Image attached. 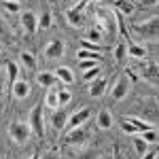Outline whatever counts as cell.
<instances>
[{
    "mask_svg": "<svg viewBox=\"0 0 159 159\" xmlns=\"http://www.w3.org/2000/svg\"><path fill=\"white\" fill-rule=\"evenodd\" d=\"M66 121H68V112H66L64 108L61 110L57 108L55 112H53V117H51V125H53L57 132H64V129H66Z\"/></svg>",
    "mask_w": 159,
    "mask_h": 159,
    "instance_id": "2e32d148",
    "label": "cell"
},
{
    "mask_svg": "<svg viewBox=\"0 0 159 159\" xmlns=\"http://www.w3.org/2000/svg\"><path fill=\"white\" fill-rule=\"evenodd\" d=\"M74 2H76V0H74Z\"/></svg>",
    "mask_w": 159,
    "mask_h": 159,
    "instance_id": "7bdbcfd3",
    "label": "cell"
},
{
    "mask_svg": "<svg viewBox=\"0 0 159 159\" xmlns=\"http://www.w3.org/2000/svg\"><path fill=\"white\" fill-rule=\"evenodd\" d=\"M28 125L30 129L38 136V138H45V119H43V102H38L32 106L30 115H28Z\"/></svg>",
    "mask_w": 159,
    "mask_h": 159,
    "instance_id": "5b68a950",
    "label": "cell"
},
{
    "mask_svg": "<svg viewBox=\"0 0 159 159\" xmlns=\"http://www.w3.org/2000/svg\"><path fill=\"white\" fill-rule=\"evenodd\" d=\"M79 60H96V61H102V53H93V51H85V49H79L76 53Z\"/></svg>",
    "mask_w": 159,
    "mask_h": 159,
    "instance_id": "f1b7e54d",
    "label": "cell"
},
{
    "mask_svg": "<svg viewBox=\"0 0 159 159\" xmlns=\"http://www.w3.org/2000/svg\"><path fill=\"white\" fill-rule=\"evenodd\" d=\"M140 138L147 142V144H157V129H144Z\"/></svg>",
    "mask_w": 159,
    "mask_h": 159,
    "instance_id": "1f68e13d",
    "label": "cell"
},
{
    "mask_svg": "<svg viewBox=\"0 0 159 159\" xmlns=\"http://www.w3.org/2000/svg\"><path fill=\"white\" fill-rule=\"evenodd\" d=\"M89 140H91V132L87 129L85 125H79V127H72V129H66V134H64V144L70 147V148L87 147Z\"/></svg>",
    "mask_w": 159,
    "mask_h": 159,
    "instance_id": "7a4b0ae2",
    "label": "cell"
},
{
    "mask_svg": "<svg viewBox=\"0 0 159 159\" xmlns=\"http://www.w3.org/2000/svg\"><path fill=\"white\" fill-rule=\"evenodd\" d=\"M91 115H93V110L89 108V106H83V108H76L74 112L68 115V121H66V129H72V127H79V125H85L89 119H91ZM64 129V132H66Z\"/></svg>",
    "mask_w": 159,
    "mask_h": 159,
    "instance_id": "ba28073f",
    "label": "cell"
},
{
    "mask_svg": "<svg viewBox=\"0 0 159 159\" xmlns=\"http://www.w3.org/2000/svg\"><path fill=\"white\" fill-rule=\"evenodd\" d=\"M19 21H21V28L28 34H34L38 30V13L36 11H24L19 15Z\"/></svg>",
    "mask_w": 159,
    "mask_h": 159,
    "instance_id": "30bf717a",
    "label": "cell"
},
{
    "mask_svg": "<svg viewBox=\"0 0 159 159\" xmlns=\"http://www.w3.org/2000/svg\"><path fill=\"white\" fill-rule=\"evenodd\" d=\"M140 159H157V151H147L144 155H140Z\"/></svg>",
    "mask_w": 159,
    "mask_h": 159,
    "instance_id": "74e56055",
    "label": "cell"
},
{
    "mask_svg": "<svg viewBox=\"0 0 159 159\" xmlns=\"http://www.w3.org/2000/svg\"><path fill=\"white\" fill-rule=\"evenodd\" d=\"M119 125H121V132H123V134H129V136H136V134H138V129L134 127V123L129 121V119H121V123H119Z\"/></svg>",
    "mask_w": 159,
    "mask_h": 159,
    "instance_id": "836d02e7",
    "label": "cell"
},
{
    "mask_svg": "<svg viewBox=\"0 0 159 159\" xmlns=\"http://www.w3.org/2000/svg\"><path fill=\"white\" fill-rule=\"evenodd\" d=\"M66 21L72 28H81V25H85V15H83V11H76L74 7H70L66 11Z\"/></svg>",
    "mask_w": 159,
    "mask_h": 159,
    "instance_id": "5bb4252c",
    "label": "cell"
},
{
    "mask_svg": "<svg viewBox=\"0 0 159 159\" xmlns=\"http://www.w3.org/2000/svg\"><path fill=\"white\" fill-rule=\"evenodd\" d=\"M148 147H151V144H147V142H144L138 134L134 136V148H136V153H138V155H144V153L148 151Z\"/></svg>",
    "mask_w": 159,
    "mask_h": 159,
    "instance_id": "f546056e",
    "label": "cell"
},
{
    "mask_svg": "<svg viewBox=\"0 0 159 159\" xmlns=\"http://www.w3.org/2000/svg\"><path fill=\"white\" fill-rule=\"evenodd\" d=\"M100 72H102V66H93V68H89V70H83V81L89 83V81H93V79H98Z\"/></svg>",
    "mask_w": 159,
    "mask_h": 159,
    "instance_id": "83f0119b",
    "label": "cell"
},
{
    "mask_svg": "<svg viewBox=\"0 0 159 159\" xmlns=\"http://www.w3.org/2000/svg\"><path fill=\"white\" fill-rule=\"evenodd\" d=\"M40 159H61L55 151H49V153H45V155H40Z\"/></svg>",
    "mask_w": 159,
    "mask_h": 159,
    "instance_id": "8d00e7d4",
    "label": "cell"
},
{
    "mask_svg": "<svg viewBox=\"0 0 159 159\" xmlns=\"http://www.w3.org/2000/svg\"><path fill=\"white\" fill-rule=\"evenodd\" d=\"M2 93H4V83H2V79H0V98H2Z\"/></svg>",
    "mask_w": 159,
    "mask_h": 159,
    "instance_id": "f35d334b",
    "label": "cell"
},
{
    "mask_svg": "<svg viewBox=\"0 0 159 159\" xmlns=\"http://www.w3.org/2000/svg\"><path fill=\"white\" fill-rule=\"evenodd\" d=\"M115 7H117L121 13H125V15H132V13H134L132 0H115Z\"/></svg>",
    "mask_w": 159,
    "mask_h": 159,
    "instance_id": "4316f807",
    "label": "cell"
},
{
    "mask_svg": "<svg viewBox=\"0 0 159 159\" xmlns=\"http://www.w3.org/2000/svg\"><path fill=\"white\" fill-rule=\"evenodd\" d=\"M96 25L100 32H108V34H117V11L110 9H96Z\"/></svg>",
    "mask_w": 159,
    "mask_h": 159,
    "instance_id": "6da1fadb",
    "label": "cell"
},
{
    "mask_svg": "<svg viewBox=\"0 0 159 159\" xmlns=\"http://www.w3.org/2000/svg\"><path fill=\"white\" fill-rule=\"evenodd\" d=\"M0 55H2V49H0Z\"/></svg>",
    "mask_w": 159,
    "mask_h": 159,
    "instance_id": "b9f144b4",
    "label": "cell"
},
{
    "mask_svg": "<svg viewBox=\"0 0 159 159\" xmlns=\"http://www.w3.org/2000/svg\"><path fill=\"white\" fill-rule=\"evenodd\" d=\"M127 57L132 60H144L147 57V47L138 43H127Z\"/></svg>",
    "mask_w": 159,
    "mask_h": 159,
    "instance_id": "e0dca14e",
    "label": "cell"
},
{
    "mask_svg": "<svg viewBox=\"0 0 159 159\" xmlns=\"http://www.w3.org/2000/svg\"><path fill=\"white\" fill-rule=\"evenodd\" d=\"M85 40H89V43H96V45H100V40H102V32L98 30V25H93V28H89L85 32Z\"/></svg>",
    "mask_w": 159,
    "mask_h": 159,
    "instance_id": "d4e9b609",
    "label": "cell"
},
{
    "mask_svg": "<svg viewBox=\"0 0 159 159\" xmlns=\"http://www.w3.org/2000/svg\"><path fill=\"white\" fill-rule=\"evenodd\" d=\"M157 15H151L148 19L144 21H140V24H136L132 30H134L136 36H140L142 40H157Z\"/></svg>",
    "mask_w": 159,
    "mask_h": 159,
    "instance_id": "3957f363",
    "label": "cell"
},
{
    "mask_svg": "<svg viewBox=\"0 0 159 159\" xmlns=\"http://www.w3.org/2000/svg\"><path fill=\"white\" fill-rule=\"evenodd\" d=\"M19 61L24 64L28 70H34V68H36V55H34L32 51H21V53H19Z\"/></svg>",
    "mask_w": 159,
    "mask_h": 159,
    "instance_id": "7402d4cb",
    "label": "cell"
},
{
    "mask_svg": "<svg viewBox=\"0 0 159 159\" xmlns=\"http://www.w3.org/2000/svg\"><path fill=\"white\" fill-rule=\"evenodd\" d=\"M102 61H96V60H79V68L81 70H89V68H93V66H98Z\"/></svg>",
    "mask_w": 159,
    "mask_h": 159,
    "instance_id": "d590c367",
    "label": "cell"
},
{
    "mask_svg": "<svg viewBox=\"0 0 159 159\" xmlns=\"http://www.w3.org/2000/svg\"><path fill=\"white\" fill-rule=\"evenodd\" d=\"M4 72H7V81H9V83H15V81H17V79H19V66H17V61H7V64H4Z\"/></svg>",
    "mask_w": 159,
    "mask_h": 159,
    "instance_id": "d6986e66",
    "label": "cell"
},
{
    "mask_svg": "<svg viewBox=\"0 0 159 159\" xmlns=\"http://www.w3.org/2000/svg\"><path fill=\"white\" fill-rule=\"evenodd\" d=\"M36 83L40 87H45V89H53L60 81H57V76H55L53 72H49V70H40V72H36Z\"/></svg>",
    "mask_w": 159,
    "mask_h": 159,
    "instance_id": "4fadbf2b",
    "label": "cell"
},
{
    "mask_svg": "<svg viewBox=\"0 0 159 159\" xmlns=\"http://www.w3.org/2000/svg\"><path fill=\"white\" fill-rule=\"evenodd\" d=\"M30 136H32V129H30L28 121H11L9 123V138L15 144H19V147L25 144L30 140Z\"/></svg>",
    "mask_w": 159,
    "mask_h": 159,
    "instance_id": "277c9868",
    "label": "cell"
},
{
    "mask_svg": "<svg viewBox=\"0 0 159 159\" xmlns=\"http://www.w3.org/2000/svg\"><path fill=\"white\" fill-rule=\"evenodd\" d=\"M11 38H13L11 28H9V24L0 17V40H11Z\"/></svg>",
    "mask_w": 159,
    "mask_h": 159,
    "instance_id": "4dcf8cb0",
    "label": "cell"
},
{
    "mask_svg": "<svg viewBox=\"0 0 159 159\" xmlns=\"http://www.w3.org/2000/svg\"><path fill=\"white\" fill-rule=\"evenodd\" d=\"M51 25H53V17H51V11H49V9H45V11L38 15V28H43V30H49Z\"/></svg>",
    "mask_w": 159,
    "mask_h": 159,
    "instance_id": "cb8c5ba5",
    "label": "cell"
},
{
    "mask_svg": "<svg viewBox=\"0 0 159 159\" xmlns=\"http://www.w3.org/2000/svg\"><path fill=\"white\" fill-rule=\"evenodd\" d=\"M28 159H40V155H38V153H34V155H30Z\"/></svg>",
    "mask_w": 159,
    "mask_h": 159,
    "instance_id": "ab89813d",
    "label": "cell"
},
{
    "mask_svg": "<svg viewBox=\"0 0 159 159\" xmlns=\"http://www.w3.org/2000/svg\"><path fill=\"white\" fill-rule=\"evenodd\" d=\"M66 159H96V155L85 151V147H81L79 151H68L66 153Z\"/></svg>",
    "mask_w": 159,
    "mask_h": 159,
    "instance_id": "603a6c76",
    "label": "cell"
},
{
    "mask_svg": "<svg viewBox=\"0 0 159 159\" xmlns=\"http://www.w3.org/2000/svg\"><path fill=\"white\" fill-rule=\"evenodd\" d=\"M30 91H32V87H30V83H28L25 79H17L11 85V93H13L15 100H25L30 96Z\"/></svg>",
    "mask_w": 159,
    "mask_h": 159,
    "instance_id": "7c38bea8",
    "label": "cell"
},
{
    "mask_svg": "<svg viewBox=\"0 0 159 159\" xmlns=\"http://www.w3.org/2000/svg\"><path fill=\"white\" fill-rule=\"evenodd\" d=\"M108 93H110V100H115V102L125 100L127 93H129V79H127L125 74H119V76L115 79V83H112Z\"/></svg>",
    "mask_w": 159,
    "mask_h": 159,
    "instance_id": "8992f818",
    "label": "cell"
},
{
    "mask_svg": "<svg viewBox=\"0 0 159 159\" xmlns=\"http://www.w3.org/2000/svg\"><path fill=\"white\" fill-rule=\"evenodd\" d=\"M4 11H9V13H19V11H21L19 0H4Z\"/></svg>",
    "mask_w": 159,
    "mask_h": 159,
    "instance_id": "e575fe53",
    "label": "cell"
},
{
    "mask_svg": "<svg viewBox=\"0 0 159 159\" xmlns=\"http://www.w3.org/2000/svg\"><path fill=\"white\" fill-rule=\"evenodd\" d=\"M70 102H72V93L68 89H57V104H60V108L68 106Z\"/></svg>",
    "mask_w": 159,
    "mask_h": 159,
    "instance_id": "484cf974",
    "label": "cell"
},
{
    "mask_svg": "<svg viewBox=\"0 0 159 159\" xmlns=\"http://www.w3.org/2000/svg\"><path fill=\"white\" fill-rule=\"evenodd\" d=\"M108 89V79L106 76H98L93 81H89V96L91 98H102Z\"/></svg>",
    "mask_w": 159,
    "mask_h": 159,
    "instance_id": "8fae6325",
    "label": "cell"
},
{
    "mask_svg": "<svg viewBox=\"0 0 159 159\" xmlns=\"http://www.w3.org/2000/svg\"><path fill=\"white\" fill-rule=\"evenodd\" d=\"M53 74L57 76V81L64 83V85H72L74 83V72L68 68V66H57V68L53 70Z\"/></svg>",
    "mask_w": 159,
    "mask_h": 159,
    "instance_id": "9a60e30c",
    "label": "cell"
},
{
    "mask_svg": "<svg viewBox=\"0 0 159 159\" xmlns=\"http://www.w3.org/2000/svg\"><path fill=\"white\" fill-rule=\"evenodd\" d=\"M64 53H66V45H64V40H60V38L49 40L47 47H45V57L47 60H61Z\"/></svg>",
    "mask_w": 159,
    "mask_h": 159,
    "instance_id": "9c48e42d",
    "label": "cell"
},
{
    "mask_svg": "<svg viewBox=\"0 0 159 159\" xmlns=\"http://www.w3.org/2000/svg\"><path fill=\"white\" fill-rule=\"evenodd\" d=\"M112 57H115V61H117V64H123V61L127 60V43H123V40H119V43L115 45V51H112Z\"/></svg>",
    "mask_w": 159,
    "mask_h": 159,
    "instance_id": "ffe728a7",
    "label": "cell"
},
{
    "mask_svg": "<svg viewBox=\"0 0 159 159\" xmlns=\"http://www.w3.org/2000/svg\"><path fill=\"white\" fill-rule=\"evenodd\" d=\"M138 64H134L136 70H138V79H144L148 83H157V64L155 61H142V60H136Z\"/></svg>",
    "mask_w": 159,
    "mask_h": 159,
    "instance_id": "52a82bcc",
    "label": "cell"
},
{
    "mask_svg": "<svg viewBox=\"0 0 159 159\" xmlns=\"http://www.w3.org/2000/svg\"><path fill=\"white\" fill-rule=\"evenodd\" d=\"M43 106H47V108H51V110L60 108V104H57V89H55V87H53V89H47V96H45Z\"/></svg>",
    "mask_w": 159,
    "mask_h": 159,
    "instance_id": "44dd1931",
    "label": "cell"
},
{
    "mask_svg": "<svg viewBox=\"0 0 159 159\" xmlns=\"http://www.w3.org/2000/svg\"><path fill=\"white\" fill-rule=\"evenodd\" d=\"M79 47L85 51H93V53H102V47L100 45H96V43H89V40H85V38H81L79 40Z\"/></svg>",
    "mask_w": 159,
    "mask_h": 159,
    "instance_id": "d6a6232c",
    "label": "cell"
},
{
    "mask_svg": "<svg viewBox=\"0 0 159 159\" xmlns=\"http://www.w3.org/2000/svg\"><path fill=\"white\" fill-rule=\"evenodd\" d=\"M96 2H102V0H89V4H96Z\"/></svg>",
    "mask_w": 159,
    "mask_h": 159,
    "instance_id": "60d3db41",
    "label": "cell"
},
{
    "mask_svg": "<svg viewBox=\"0 0 159 159\" xmlns=\"http://www.w3.org/2000/svg\"><path fill=\"white\" fill-rule=\"evenodd\" d=\"M96 123H98L100 129H110L112 123H115V119H112V115H110L106 108H102L98 115H96Z\"/></svg>",
    "mask_w": 159,
    "mask_h": 159,
    "instance_id": "ac0fdd59",
    "label": "cell"
}]
</instances>
